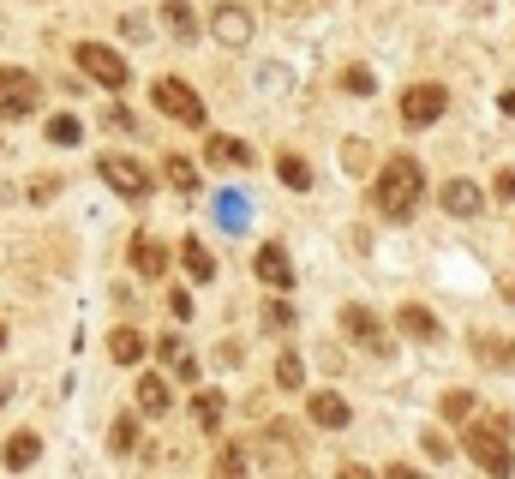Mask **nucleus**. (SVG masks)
Masks as SVG:
<instances>
[{"label": "nucleus", "instance_id": "nucleus-1", "mask_svg": "<svg viewBox=\"0 0 515 479\" xmlns=\"http://www.w3.org/2000/svg\"><path fill=\"white\" fill-rule=\"evenodd\" d=\"M420 198H426V168H420V156H390L384 168H378V180H372V210L384 216V222H408L414 210H420Z\"/></svg>", "mask_w": 515, "mask_h": 479}, {"label": "nucleus", "instance_id": "nucleus-2", "mask_svg": "<svg viewBox=\"0 0 515 479\" xmlns=\"http://www.w3.org/2000/svg\"><path fill=\"white\" fill-rule=\"evenodd\" d=\"M462 444H468L474 468H486V474H510V468H515L510 426H504V420H474V426L462 432Z\"/></svg>", "mask_w": 515, "mask_h": 479}, {"label": "nucleus", "instance_id": "nucleus-3", "mask_svg": "<svg viewBox=\"0 0 515 479\" xmlns=\"http://www.w3.org/2000/svg\"><path fill=\"white\" fill-rule=\"evenodd\" d=\"M72 60H78V72H84V78H96L102 90H126V78H132L126 54H120V48H108V42H78V48H72Z\"/></svg>", "mask_w": 515, "mask_h": 479}, {"label": "nucleus", "instance_id": "nucleus-4", "mask_svg": "<svg viewBox=\"0 0 515 479\" xmlns=\"http://www.w3.org/2000/svg\"><path fill=\"white\" fill-rule=\"evenodd\" d=\"M96 174H102V186H114V192H120V198H132V204H144V198L156 192V174H150L138 156H120V150H114V156H102V162H96Z\"/></svg>", "mask_w": 515, "mask_h": 479}, {"label": "nucleus", "instance_id": "nucleus-5", "mask_svg": "<svg viewBox=\"0 0 515 479\" xmlns=\"http://www.w3.org/2000/svg\"><path fill=\"white\" fill-rule=\"evenodd\" d=\"M342 336H348L354 348L378 354V360H390V348H396V342H390V330H384V318H378L372 306H360V300H354V306H342Z\"/></svg>", "mask_w": 515, "mask_h": 479}, {"label": "nucleus", "instance_id": "nucleus-6", "mask_svg": "<svg viewBox=\"0 0 515 479\" xmlns=\"http://www.w3.org/2000/svg\"><path fill=\"white\" fill-rule=\"evenodd\" d=\"M150 102H156L168 120H180V126H204V102H198V90H192L186 78H156V84H150Z\"/></svg>", "mask_w": 515, "mask_h": 479}, {"label": "nucleus", "instance_id": "nucleus-7", "mask_svg": "<svg viewBox=\"0 0 515 479\" xmlns=\"http://www.w3.org/2000/svg\"><path fill=\"white\" fill-rule=\"evenodd\" d=\"M36 102H42V84L18 66H0V120H24L36 114Z\"/></svg>", "mask_w": 515, "mask_h": 479}, {"label": "nucleus", "instance_id": "nucleus-8", "mask_svg": "<svg viewBox=\"0 0 515 479\" xmlns=\"http://www.w3.org/2000/svg\"><path fill=\"white\" fill-rule=\"evenodd\" d=\"M444 108H450L444 84H408L402 90V120L408 126H432V120H444Z\"/></svg>", "mask_w": 515, "mask_h": 479}, {"label": "nucleus", "instance_id": "nucleus-9", "mask_svg": "<svg viewBox=\"0 0 515 479\" xmlns=\"http://www.w3.org/2000/svg\"><path fill=\"white\" fill-rule=\"evenodd\" d=\"M210 30H216L222 48H246V42H252V12H246V6H216Z\"/></svg>", "mask_w": 515, "mask_h": 479}, {"label": "nucleus", "instance_id": "nucleus-10", "mask_svg": "<svg viewBox=\"0 0 515 479\" xmlns=\"http://www.w3.org/2000/svg\"><path fill=\"white\" fill-rule=\"evenodd\" d=\"M252 270H258V282H264V288H276V294H288V288H294V264H288V252H282V246H258Z\"/></svg>", "mask_w": 515, "mask_h": 479}, {"label": "nucleus", "instance_id": "nucleus-11", "mask_svg": "<svg viewBox=\"0 0 515 479\" xmlns=\"http://www.w3.org/2000/svg\"><path fill=\"white\" fill-rule=\"evenodd\" d=\"M438 204H444L450 216H480V210H486V192H480L474 180H450V186L438 192Z\"/></svg>", "mask_w": 515, "mask_h": 479}, {"label": "nucleus", "instance_id": "nucleus-12", "mask_svg": "<svg viewBox=\"0 0 515 479\" xmlns=\"http://www.w3.org/2000/svg\"><path fill=\"white\" fill-rule=\"evenodd\" d=\"M396 324H402V336H414V342H444V324H438V312H426V306H402L396 312Z\"/></svg>", "mask_w": 515, "mask_h": 479}, {"label": "nucleus", "instance_id": "nucleus-13", "mask_svg": "<svg viewBox=\"0 0 515 479\" xmlns=\"http://www.w3.org/2000/svg\"><path fill=\"white\" fill-rule=\"evenodd\" d=\"M168 408H174V390H168V378H162V372H144V378H138V414L162 420Z\"/></svg>", "mask_w": 515, "mask_h": 479}, {"label": "nucleus", "instance_id": "nucleus-14", "mask_svg": "<svg viewBox=\"0 0 515 479\" xmlns=\"http://www.w3.org/2000/svg\"><path fill=\"white\" fill-rule=\"evenodd\" d=\"M204 156H210V168H252V150H246L240 138H228V132H216V138L204 144Z\"/></svg>", "mask_w": 515, "mask_h": 479}, {"label": "nucleus", "instance_id": "nucleus-15", "mask_svg": "<svg viewBox=\"0 0 515 479\" xmlns=\"http://www.w3.org/2000/svg\"><path fill=\"white\" fill-rule=\"evenodd\" d=\"M132 270L156 282V276L168 270V246H162V240H150V234H138V240H132Z\"/></svg>", "mask_w": 515, "mask_h": 479}, {"label": "nucleus", "instance_id": "nucleus-16", "mask_svg": "<svg viewBox=\"0 0 515 479\" xmlns=\"http://www.w3.org/2000/svg\"><path fill=\"white\" fill-rule=\"evenodd\" d=\"M144 348H150V342H144L132 324H120V330L108 336V360H114V366H138V360H144Z\"/></svg>", "mask_w": 515, "mask_h": 479}, {"label": "nucleus", "instance_id": "nucleus-17", "mask_svg": "<svg viewBox=\"0 0 515 479\" xmlns=\"http://www.w3.org/2000/svg\"><path fill=\"white\" fill-rule=\"evenodd\" d=\"M312 426L342 432V426H348V402H342L336 390H318V396H312Z\"/></svg>", "mask_w": 515, "mask_h": 479}, {"label": "nucleus", "instance_id": "nucleus-18", "mask_svg": "<svg viewBox=\"0 0 515 479\" xmlns=\"http://www.w3.org/2000/svg\"><path fill=\"white\" fill-rule=\"evenodd\" d=\"M156 354L168 360V372H174V378H186V384L198 378V360L186 354V342H180V336H162V342H156Z\"/></svg>", "mask_w": 515, "mask_h": 479}, {"label": "nucleus", "instance_id": "nucleus-19", "mask_svg": "<svg viewBox=\"0 0 515 479\" xmlns=\"http://www.w3.org/2000/svg\"><path fill=\"white\" fill-rule=\"evenodd\" d=\"M276 180H282V186H294V192H306V186H312V162H306V156H294V150H282V156H276Z\"/></svg>", "mask_w": 515, "mask_h": 479}, {"label": "nucleus", "instance_id": "nucleus-20", "mask_svg": "<svg viewBox=\"0 0 515 479\" xmlns=\"http://www.w3.org/2000/svg\"><path fill=\"white\" fill-rule=\"evenodd\" d=\"M162 180H168L180 198H198V168H192L186 156H168V162H162Z\"/></svg>", "mask_w": 515, "mask_h": 479}, {"label": "nucleus", "instance_id": "nucleus-21", "mask_svg": "<svg viewBox=\"0 0 515 479\" xmlns=\"http://www.w3.org/2000/svg\"><path fill=\"white\" fill-rule=\"evenodd\" d=\"M222 408H228V402H222V390H198V396H192V420H198L204 432H216V426H222Z\"/></svg>", "mask_w": 515, "mask_h": 479}, {"label": "nucleus", "instance_id": "nucleus-22", "mask_svg": "<svg viewBox=\"0 0 515 479\" xmlns=\"http://www.w3.org/2000/svg\"><path fill=\"white\" fill-rule=\"evenodd\" d=\"M162 24H168L180 42H192V36H198V18H192V6H186V0H162Z\"/></svg>", "mask_w": 515, "mask_h": 479}, {"label": "nucleus", "instance_id": "nucleus-23", "mask_svg": "<svg viewBox=\"0 0 515 479\" xmlns=\"http://www.w3.org/2000/svg\"><path fill=\"white\" fill-rule=\"evenodd\" d=\"M180 264H186V276H192V282H210V276H216V258H210L198 240H186V246H180Z\"/></svg>", "mask_w": 515, "mask_h": 479}, {"label": "nucleus", "instance_id": "nucleus-24", "mask_svg": "<svg viewBox=\"0 0 515 479\" xmlns=\"http://www.w3.org/2000/svg\"><path fill=\"white\" fill-rule=\"evenodd\" d=\"M36 450H42V444H36V432H12V438H6V468H30V462H36Z\"/></svg>", "mask_w": 515, "mask_h": 479}, {"label": "nucleus", "instance_id": "nucleus-25", "mask_svg": "<svg viewBox=\"0 0 515 479\" xmlns=\"http://www.w3.org/2000/svg\"><path fill=\"white\" fill-rule=\"evenodd\" d=\"M132 444H138V420H132V414H120V420H114V432H108V450H114V456H132Z\"/></svg>", "mask_w": 515, "mask_h": 479}, {"label": "nucleus", "instance_id": "nucleus-26", "mask_svg": "<svg viewBox=\"0 0 515 479\" xmlns=\"http://www.w3.org/2000/svg\"><path fill=\"white\" fill-rule=\"evenodd\" d=\"M342 90L372 96V90H378V72H372V66H342Z\"/></svg>", "mask_w": 515, "mask_h": 479}, {"label": "nucleus", "instance_id": "nucleus-27", "mask_svg": "<svg viewBox=\"0 0 515 479\" xmlns=\"http://www.w3.org/2000/svg\"><path fill=\"white\" fill-rule=\"evenodd\" d=\"M276 384H282V390H300V384H306V366H300V354H282V360H276Z\"/></svg>", "mask_w": 515, "mask_h": 479}, {"label": "nucleus", "instance_id": "nucleus-28", "mask_svg": "<svg viewBox=\"0 0 515 479\" xmlns=\"http://www.w3.org/2000/svg\"><path fill=\"white\" fill-rule=\"evenodd\" d=\"M48 138H54V144H78V138H84V126H78L72 114H54V120H48Z\"/></svg>", "mask_w": 515, "mask_h": 479}, {"label": "nucleus", "instance_id": "nucleus-29", "mask_svg": "<svg viewBox=\"0 0 515 479\" xmlns=\"http://www.w3.org/2000/svg\"><path fill=\"white\" fill-rule=\"evenodd\" d=\"M474 348H480V360H486V366H510V360H515L510 348H504V336H480Z\"/></svg>", "mask_w": 515, "mask_h": 479}, {"label": "nucleus", "instance_id": "nucleus-30", "mask_svg": "<svg viewBox=\"0 0 515 479\" xmlns=\"http://www.w3.org/2000/svg\"><path fill=\"white\" fill-rule=\"evenodd\" d=\"M216 216H222V228H246V204H240L234 192H222V204H216Z\"/></svg>", "mask_w": 515, "mask_h": 479}, {"label": "nucleus", "instance_id": "nucleus-31", "mask_svg": "<svg viewBox=\"0 0 515 479\" xmlns=\"http://www.w3.org/2000/svg\"><path fill=\"white\" fill-rule=\"evenodd\" d=\"M288 324H294V306L288 300H270L264 306V330H288Z\"/></svg>", "mask_w": 515, "mask_h": 479}, {"label": "nucleus", "instance_id": "nucleus-32", "mask_svg": "<svg viewBox=\"0 0 515 479\" xmlns=\"http://www.w3.org/2000/svg\"><path fill=\"white\" fill-rule=\"evenodd\" d=\"M444 414H450V420H474V396H468V390H450V396H444Z\"/></svg>", "mask_w": 515, "mask_h": 479}, {"label": "nucleus", "instance_id": "nucleus-33", "mask_svg": "<svg viewBox=\"0 0 515 479\" xmlns=\"http://www.w3.org/2000/svg\"><path fill=\"white\" fill-rule=\"evenodd\" d=\"M492 192H498V198H515V168H498V180H492Z\"/></svg>", "mask_w": 515, "mask_h": 479}, {"label": "nucleus", "instance_id": "nucleus-34", "mask_svg": "<svg viewBox=\"0 0 515 479\" xmlns=\"http://www.w3.org/2000/svg\"><path fill=\"white\" fill-rule=\"evenodd\" d=\"M216 468H222V474H240V468H246V456H240V450H222V456H216Z\"/></svg>", "mask_w": 515, "mask_h": 479}, {"label": "nucleus", "instance_id": "nucleus-35", "mask_svg": "<svg viewBox=\"0 0 515 479\" xmlns=\"http://www.w3.org/2000/svg\"><path fill=\"white\" fill-rule=\"evenodd\" d=\"M426 450H432V462H450V444H444L438 432H426Z\"/></svg>", "mask_w": 515, "mask_h": 479}, {"label": "nucleus", "instance_id": "nucleus-36", "mask_svg": "<svg viewBox=\"0 0 515 479\" xmlns=\"http://www.w3.org/2000/svg\"><path fill=\"white\" fill-rule=\"evenodd\" d=\"M504 114L515 120V90H504Z\"/></svg>", "mask_w": 515, "mask_h": 479}, {"label": "nucleus", "instance_id": "nucleus-37", "mask_svg": "<svg viewBox=\"0 0 515 479\" xmlns=\"http://www.w3.org/2000/svg\"><path fill=\"white\" fill-rule=\"evenodd\" d=\"M282 6H288V12H306V6H312V0H282Z\"/></svg>", "mask_w": 515, "mask_h": 479}, {"label": "nucleus", "instance_id": "nucleus-38", "mask_svg": "<svg viewBox=\"0 0 515 479\" xmlns=\"http://www.w3.org/2000/svg\"><path fill=\"white\" fill-rule=\"evenodd\" d=\"M504 300H510V306H515V282H504Z\"/></svg>", "mask_w": 515, "mask_h": 479}, {"label": "nucleus", "instance_id": "nucleus-39", "mask_svg": "<svg viewBox=\"0 0 515 479\" xmlns=\"http://www.w3.org/2000/svg\"><path fill=\"white\" fill-rule=\"evenodd\" d=\"M0 348H6V324H0Z\"/></svg>", "mask_w": 515, "mask_h": 479}, {"label": "nucleus", "instance_id": "nucleus-40", "mask_svg": "<svg viewBox=\"0 0 515 479\" xmlns=\"http://www.w3.org/2000/svg\"><path fill=\"white\" fill-rule=\"evenodd\" d=\"M0 408H6V384H0Z\"/></svg>", "mask_w": 515, "mask_h": 479}]
</instances>
